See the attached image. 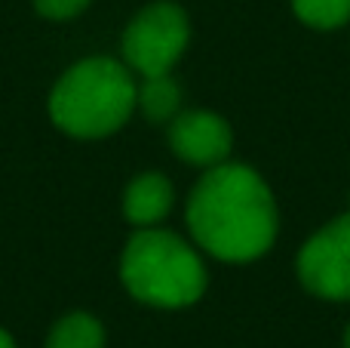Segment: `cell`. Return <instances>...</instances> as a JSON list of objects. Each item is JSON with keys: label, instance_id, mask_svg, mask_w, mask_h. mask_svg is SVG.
<instances>
[{"label": "cell", "instance_id": "2", "mask_svg": "<svg viewBox=\"0 0 350 348\" xmlns=\"http://www.w3.org/2000/svg\"><path fill=\"white\" fill-rule=\"evenodd\" d=\"M135 108V84L114 59H86L55 84L49 114L77 139H98L126 123Z\"/></svg>", "mask_w": 350, "mask_h": 348}, {"label": "cell", "instance_id": "8", "mask_svg": "<svg viewBox=\"0 0 350 348\" xmlns=\"http://www.w3.org/2000/svg\"><path fill=\"white\" fill-rule=\"evenodd\" d=\"M46 348H105V330L90 314H68L49 333Z\"/></svg>", "mask_w": 350, "mask_h": 348}, {"label": "cell", "instance_id": "13", "mask_svg": "<svg viewBox=\"0 0 350 348\" xmlns=\"http://www.w3.org/2000/svg\"><path fill=\"white\" fill-rule=\"evenodd\" d=\"M345 348H350V327H347V333H345Z\"/></svg>", "mask_w": 350, "mask_h": 348}, {"label": "cell", "instance_id": "9", "mask_svg": "<svg viewBox=\"0 0 350 348\" xmlns=\"http://www.w3.org/2000/svg\"><path fill=\"white\" fill-rule=\"evenodd\" d=\"M181 90L178 84H172L170 74H154V77H145L142 90H135V102L142 105L145 117L151 121H170L178 108Z\"/></svg>", "mask_w": 350, "mask_h": 348}, {"label": "cell", "instance_id": "4", "mask_svg": "<svg viewBox=\"0 0 350 348\" xmlns=\"http://www.w3.org/2000/svg\"><path fill=\"white\" fill-rule=\"evenodd\" d=\"M187 16L175 3H154L133 18L123 34V55L142 74H170L187 47Z\"/></svg>", "mask_w": 350, "mask_h": 348}, {"label": "cell", "instance_id": "6", "mask_svg": "<svg viewBox=\"0 0 350 348\" xmlns=\"http://www.w3.org/2000/svg\"><path fill=\"white\" fill-rule=\"evenodd\" d=\"M170 145L187 164L218 166L230 151V127L209 111H187L172 121Z\"/></svg>", "mask_w": 350, "mask_h": 348}, {"label": "cell", "instance_id": "5", "mask_svg": "<svg viewBox=\"0 0 350 348\" xmlns=\"http://www.w3.org/2000/svg\"><path fill=\"white\" fill-rule=\"evenodd\" d=\"M298 277L314 296L335 302L350 299V213L329 222L304 244Z\"/></svg>", "mask_w": 350, "mask_h": 348}, {"label": "cell", "instance_id": "3", "mask_svg": "<svg viewBox=\"0 0 350 348\" xmlns=\"http://www.w3.org/2000/svg\"><path fill=\"white\" fill-rule=\"evenodd\" d=\"M120 277L139 302L185 308L203 296L206 269L200 256L170 232H139L123 250Z\"/></svg>", "mask_w": 350, "mask_h": 348}, {"label": "cell", "instance_id": "7", "mask_svg": "<svg viewBox=\"0 0 350 348\" xmlns=\"http://www.w3.org/2000/svg\"><path fill=\"white\" fill-rule=\"evenodd\" d=\"M172 207V185L160 173H142L123 195V213L133 225H154Z\"/></svg>", "mask_w": 350, "mask_h": 348}, {"label": "cell", "instance_id": "1", "mask_svg": "<svg viewBox=\"0 0 350 348\" xmlns=\"http://www.w3.org/2000/svg\"><path fill=\"white\" fill-rule=\"evenodd\" d=\"M187 225L203 250L224 262L258 259L277 238V207L249 166L218 164L191 191Z\"/></svg>", "mask_w": 350, "mask_h": 348}, {"label": "cell", "instance_id": "11", "mask_svg": "<svg viewBox=\"0 0 350 348\" xmlns=\"http://www.w3.org/2000/svg\"><path fill=\"white\" fill-rule=\"evenodd\" d=\"M37 12L46 18H71L90 6V0H34Z\"/></svg>", "mask_w": 350, "mask_h": 348}, {"label": "cell", "instance_id": "12", "mask_svg": "<svg viewBox=\"0 0 350 348\" xmlns=\"http://www.w3.org/2000/svg\"><path fill=\"white\" fill-rule=\"evenodd\" d=\"M0 348H16V345H12V336L6 330H0Z\"/></svg>", "mask_w": 350, "mask_h": 348}, {"label": "cell", "instance_id": "10", "mask_svg": "<svg viewBox=\"0 0 350 348\" xmlns=\"http://www.w3.org/2000/svg\"><path fill=\"white\" fill-rule=\"evenodd\" d=\"M292 10L314 28H338L350 18V0H292Z\"/></svg>", "mask_w": 350, "mask_h": 348}]
</instances>
